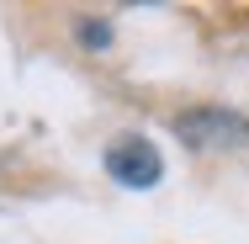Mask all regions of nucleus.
I'll return each mask as SVG.
<instances>
[{"label": "nucleus", "instance_id": "nucleus-1", "mask_svg": "<svg viewBox=\"0 0 249 244\" xmlns=\"http://www.w3.org/2000/svg\"><path fill=\"white\" fill-rule=\"evenodd\" d=\"M106 175L122 181V186H133V191H143V186H154L164 175V159H159V149L149 138L127 133V138H117V144L106 149Z\"/></svg>", "mask_w": 249, "mask_h": 244}, {"label": "nucleus", "instance_id": "nucleus-2", "mask_svg": "<svg viewBox=\"0 0 249 244\" xmlns=\"http://www.w3.org/2000/svg\"><path fill=\"white\" fill-rule=\"evenodd\" d=\"M175 133L196 149H217V144H233V138H249V122L233 117V112L207 106V112H191V117H175Z\"/></svg>", "mask_w": 249, "mask_h": 244}]
</instances>
